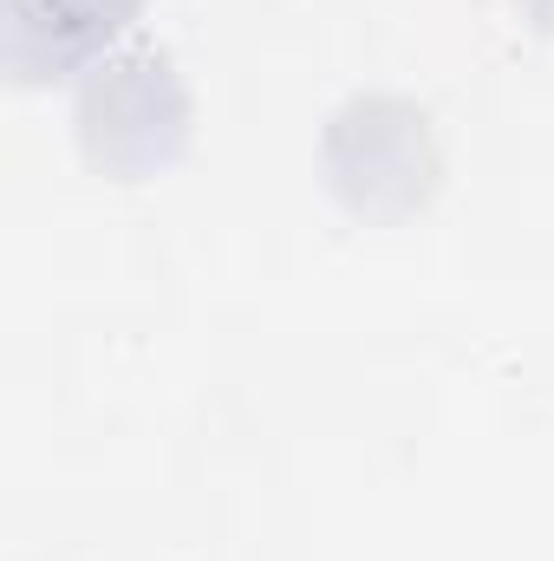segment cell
Listing matches in <instances>:
<instances>
[{
  "mask_svg": "<svg viewBox=\"0 0 554 561\" xmlns=\"http://www.w3.org/2000/svg\"><path fill=\"white\" fill-rule=\"evenodd\" d=\"M189 125L196 99L163 46H118L79 72L72 131L85 163L105 176H157L163 163L183 157Z\"/></svg>",
  "mask_w": 554,
  "mask_h": 561,
  "instance_id": "1",
  "label": "cell"
},
{
  "mask_svg": "<svg viewBox=\"0 0 554 561\" xmlns=\"http://www.w3.org/2000/svg\"><path fill=\"white\" fill-rule=\"evenodd\" d=\"M320 163L339 203L372 222L412 216L417 203H430L443 176L430 112L405 92H353L320 131Z\"/></svg>",
  "mask_w": 554,
  "mask_h": 561,
  "instance_id": "2",
  "label": "cell"
},
{
  "mask_svg": "<svg viewBox=\"0 0 554 561\" xmlns=\"http://www.w3.org/2000/svg\"><path fill=\"white\" fill-rule=\"evenodd\" d=\"M143 0H7V72L20 85L85 72L131 33Z\"/></svg>",
  "mask_w": 554,
  "mask_h": 561,
  "instance_id": "3",
  "label": "cell"
},
{
  "mask_svg": "<svg viewBox=\"0 0 554 561\" xmlns=\"http://www.w3.org/2000/svg\"><path fill=\"white\" fill-rule=\"evenodd\" d=\"M522 7L535 13V26H549V33H554V0H522Z\"/></svg>",
  "mask_w": 554,
  "mask_h": 561,
  "instance_id": "4",
  "label": "cell"
}]
</instances>
